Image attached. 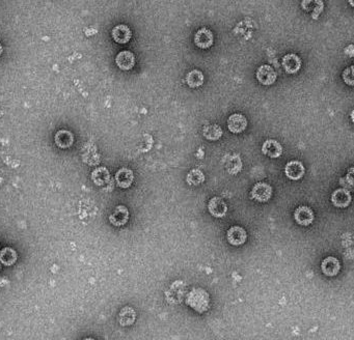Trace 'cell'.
I'll use <instances>...</instances> for the list:
<instances>
[{"label":"cell","instance_id":"52a82bcc","mask_svg":"<svg viewBox=\"0 0 354 340\" xmlns=\"http://www.w3.org/2000/svg\"><path fill=\"white\" fill-rule=\"evenodd\" d=\"M228 242L233 246H240L246 242L247 233L241 226H232L227 233Z\"/></svg>","mask_w":354,"mask_h":340},{"label":"cell","instance_id":"d6986e66","mask_svg":"<svg viewBox=\"0 0 354 340\" xmlns=\"http://www.w3.org/2000/svg\"><path fill=\"white\" fill-rule=\"evenodd\" d=\"M136 320V312L132 307H124L120 313H119V318H117V321H119L120 325L123 327H128L131 326L134 324Z\"/></svg>","mask_w":354,"mask_h":340},{"label":"cell","instance_id":"5bb4252c","mask_svg":"<svg viewBox=\"0 0 354 340\" xmlns=\"http://www.w3.org/2000/svg\"><path fill=\"white\" fill-rule=\"evenodd\" d=\"M282 67L289 74H295L299 71L301 67L300 58L296 54H287L282 58Z\"/></svg>","mask_w":354,"mask_h":340},{"label":"cell","instance_id":"9a60e30c","mask_svg":"<svg viewBox=\"0 0 354 340\" xmlns=\"http://www.w3.org/2000/svg\"><path fill=\"white\" fill-rule=\"evenodd\" d=\"M321 269H322L323 274H325L326 276H329V277H333V276L338 275V273L340 272L341 265H340L339 260H337L336 257L329 256V257H326L325 260H323V262L321 264Z\"/></svg>","mask_w":354,"mask_h":340},{"label":"cell","instance_id":"ac0fdd59","mask_svg":"<svg viewBox=\"0 0 354 340\" xmlns=\"http://www.w3.org/2000/svg\"><path fill=\"white\" fill-rule=\"evenodd\" d=\"M55 143L61 148H69L74 143V136L68 130H60L54 136Z\"/></svg>","mask_w":354,"mask_h":340},{"label":"cell","instance_id":"9c48e42d","mask_svg":"<svg viewBox=\"0 0 354 340\" xmlns=\"http://www.w3.org/2000/svg\"><path fill=\"white\" fill-rule=\"evenodd\" d=\"M115 64L123 71H129L135 66V56L128 50L122 51L115 57Z\"/></svg>","mask_w":354,"mask_h":340},{"label":"cell","instance_id":"4dcf8cb0","mask_svg":"<svg viewBox=\"0 0 354 340\" xmlns=\"http://www.w3.org/2000/svg\"><path fill=\"white\" fill-rule=\"evenodd\" d=\"M350 4H351V5H353V6H354V2H353V1H350Z\"/></svg>","mask_w":354,"mask_h":340},{"label":"cell","instance_id":"f1b7e54d","mask_svg":"<svg viewBox=\"0 0 354 340\" xmlns=\"http://www.w3.org/2000/svg\"><path fill=\"white\" fill-rule=\"evenodd\" d=\"M2 45L1 44H0V55H1V53H2Z\"/></svg>","mask_w":354,"mask_h":340},{"label":"cell","instance_id":"2e32d148","mask_svg":"<svg viewBox=\"0 0 354 340\" xmlns=\"http://www.w3.org/2000/svg\"><path fill=\"white\" fill-rule=\"evenodd\" d=\"M351 199V194L346 189H338L332 195V203L337 207H347Z\"/></svg>","mask_w":354,"mask_h":340},{"label":"cell","instance_id":"3957f363","mask_svg":"<svg viewBox=\"0 0 354 340\" xmlns=\"http://www.w3.org/2000/svg\"><path fill=\"white\" fill-rule=\"evenodd\" d=\"M213 33L208 28H200L194 34V44L200 49H208L213 45Z\"/></svg>","mask_w":354,"mask_h":340},{"label":"cell","instance_id":"7c38bea8","mask_svg":"<svg viewBox=\"0 0 354 340\" xmlns=\"http://www.w3.org/2000/svg\"><path fill=\"white\" fill-rule=\"evenodd\" d=\"M304 172H305L304 166L302 165V163L299 161L289 162L285 168L286 175L290 180H293V181L300 180L303 177Z\"/></svg>","mask_w":354,"mask_h":340},{"label":"cell","instance_id":"8992f818","mask_svg":"<svg viewBox=\"0 0 354 340\" xmlns=\"http://www.w3.org/2000/svg\"><path fill=\"white\" fill-rule=\"evenodd\" d=\"M247 127L246 117L241 113H234L228 119V128L232 133L238 134L243 132Z\"/></svg>","mask_w":354,"mask_h":340},{"label":"cell","instance_id":"277c9868","mask_svg":"<svg viewBox=\"0 0 354 340\" xmlns=\"http://www.w3.org/2000/svg\"><path fill=\"white\" fill-rule=\"evenodd\" d=\"M257 79L263 85H271L276 80V73L272 67L264 65L258 68Z\"/></svg>","mask_w":354,"mask_h":340},{"label":"cell","instance_id":"4fadbf2b","mask_svg":"<svg viewBox=\"0 0 354 340\" xmlns=\"http://www.w3.org/2000/svg\"><path fill=\"white\" fill-rule=\"evenodd\" d=\"M134 180L133 171L129 168H121L115 173V181L120 188L126 189L132 185Z\"/></svg>","mask_w":354,"mask_h":340},{"label":"cell","instance_id":"4316f807","mask_svg":"<svg viewBox=\"0 0 354 340\" xmlns=\"http://www.w3.org/2000/svg\"><path fill=\"white\" fill-rule=\"evenodd\" d=\"M345 53L350 57H354V45H349L348 47H346Z\"/></svg>","mask_w":354,"mask_h":340},{"label":"cell","instance_id":"d4e9b609","mask_svg":"<svg viewBox=\"0 0 354 340\" xmlns=\"http://www.w3.org/2000/svg\"><path fill=\"white\" fill-rule=\"evenodd\" d=\"M343 79L348 85H354V66H351L344 69Z\"/></svg>","mask_w":354,"mask_h":340},{"label":"cell","instance_id":"f546056e","mask_svg":"<svg viewBox=\"0 0 354 340\" xmlns=\"http://www.w3.org/2000/svg\"><path fill=\"white\" fill-rule=\"evenodd\" d=\"M84 340H95V339H93V338H86Z\"/></svg>","mask_w":354,"mask_h":340},{"label":"cell","instance_id":"83f0119b","mask_svg":"<svg viewBox=\"0 0 354 340\" xmlns=\"http://www.w3.org/2000/svg\"><path fill=\"white\" fill-rule=\"evenodd\" d=\"M351 119H352V122L354 123V110L352 111V114H351Z\"/></svg>","mask_w":354,"mask_h":340},{"label":"cell","instance_id":"7402d4cb","mask_svg":"<svg viewBox=\"0 0 354 340\" xmlns=\"http://www.w3.org/2000/svg\"><path fill=\"white\" fill-rule=\"evenodd\" d=\"M222 129L218 125H207L203 129V135L211 141H216L222 136Z\"/></svg>","mask_w":354,"mask_h":340},{"label":"cell","instance_id":"ba28073f","mask_svg":"<svg viewBox=\"0 0 354 340\" xmlns=\"http://www.w3.org/2000/svg\"><path fill=\"white\" fill-rule=\"evenodd\" d=\"M294 218L299 225L308 226L312 224V222L314 221V213L309 206L302 205L295 209Z\"/></svg>","mask_w":354,"mask_h":340},{"label":"cell","instance_id":"cb8c5ba5","mask_svg":"<svg viewBox=\"0 0 354 340\" xmlns=\"http://www.w3.org/2000/svg\"><path fill=\"white\" fill-rule=\"evenodd\" d=\"M186 182L191 186H198L205 182V174L199 169H192L187 174Z\"/></svg>","mask_w":354,"mask_h":340},{"label":"cell","instance_id":"8fae6325","mask_svg":"<svg viewBox=\"0 0 354 340\" xmlns=\"http://www.w3.org/2000/svg\"><path fill=\"white\" fill-rule=\"evenodd\" d=\"M111 36L114 42L119 44H126L132 38V31L127 25L120 24L113 27L111 31Z\"/></svg>","mask_w":354,"mask_h":340},{"label":"cell","instance_id":"ffe728a7","mask_svg":"<svg viewBox=\"0 0 354 340\" xmlns=\"http://www.w3.org/2000/svg\"><path fill=\"white\" fill-rule=\"evenodd\" d=\"M91 180L97 186L106 185L110 181V173L107 168L98 167L91 172Z\"/></svg>","mask_w":354,"mask_h":340},{"label":"cell","instance_id":"7a4b0ae2","mask_svg":"<svg viewBox=\"0 0 354 340\" xmlns=\"http://www.w3.org/2000/svg\"><path fill=\"white\" fill-rule=\"evenodd\" d=\"M251 195L259 203H267L272 195V188L266 183H258L254 186Z\"/></svg>","mask_w":354,"mask_h":340},{"label":"cell","instance_id":"6da1fadb","mask_svg":"<svg viewBox=\"0 0 354 340\" xmlns=\"http://www.w3.org/2000/svg\"><path fill=\"white\" fill-rule=\"evenodd\" d=\"M186 304L198 313L206 312L210 307V297L203 288H194L186 296Z\"/></svg>","mask_w":354,"mask_h":340},{"label":"cell","instance_id":"e0dca14e","mask_svg":"<svg viewBox=\"0 0 354 340\" xmlns=\"http://www.w3.org/2000/svg\"><path fill=\"white\" fill-rule=\"evenodd\" d=\"M263 154L270 158H278L282 154L281 145L273 139L266 140L262 146Z\"/></svg>","mask_w":354,"mask_h":340},{"label":"cell","instance_id":"44dd1931","mask_svg":"<svg viewBox=\"0 0 354 340\" xmlns=\"http://www.w3.org/2000/svg\"><path fill=\"white\" fill-rule=\"evenodd\" d=\"M186 83L189 87L195 88L203 85L204 83V75L203 72H200L199 69H192L191 72L186 75Z\"/></svg>","mask_w":354,"mask_h":340},{"label":"cell","instance_id":"30bf717a","mask_svg":"<svg viewBox=\"0 0 354 340\" xmlns=\"http://www.w3.org/2000/svg\"><path fill=\"white\" fill-rule=\"evenodd\" d=\"M129 220V210L125 205H117L109 216L110 223L114 226H123Z\"/></svg>","mask_w":354,"mask_h":340},{"label":"cell","instance_id":"603a6c76","mask_svg":"<svg viewBox=\"0 0 354 340\" xmlns=\"http://www.w3.org/2000/svg\"><path fill=\"white\" fill-rule=\"evenodd\" d=\"M18 259L17 252L9 247H5L0 251V262L4 266H13Z\"/></svg>","mask_w":354,"mask_h":340},{"label":"cell","instance_id":"484cf974","mask_svg":"<svg viewBox=\"0 0 354 340\" xmlns=\"http://www.w3.org/2000/svg\"><path fill=\"white\" fill-rule=\"evenodd\" d=\"M347 181L351 186H354V166L351 167L347 172Z\"/></svg>","mask_w":354,"mask_h":340},{"label":"cell","instance_id":"5b68a950","mask_svg":"<svg viewBox=\"0 0 354 340\" xmlns=\"http://www.w3.org/2000/svg\"><path fill=\"white\" fill-rule=\"evenodd\" d=\"M208 209L212 216L216 218H223L227 215L228 205L222 198L216 196L210 199L208 204Z\"/></svg>","mask_w":354,"mask_h":340},{"label":"cell","instance_id":"1f68e13d","mask_svg":"<svg viewBox=\"0 0 354 340\" xmlns=\"http://www.w3.org/2000/svg\"><path fill=\"white\" fill-rule=\"evenodd\" d=\"M0 268H1V267H0Z\"/></svg>","mask_w":354,"mask_h":340}]
</instances>
